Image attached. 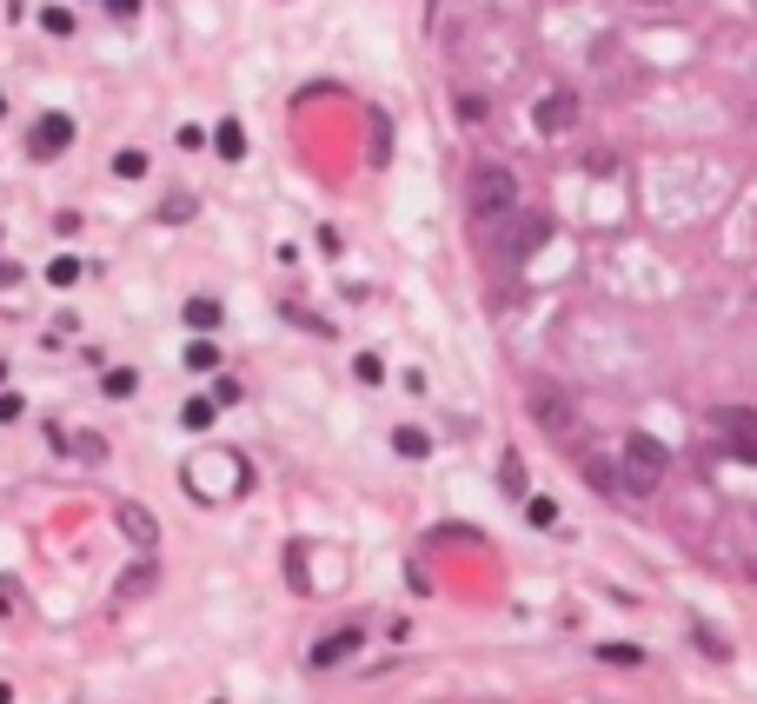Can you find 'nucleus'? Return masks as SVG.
<instances>
[{
    "label": "nucleus",
    "mask_w": 757,
    "mask_h": 704,
    "mask_svg": "<svg viewBox=\"0 0 757 704\" xmlns=\"http://www.w3.org/2000/svg\"><path fill=\"white\" fill-rule=\"evenodd\" d=\"M512 206H519L512 166H479V173H472V213H479V220H505Z\"/></svg>",
    "instance_id": "nucleus-1"
},
{
    "label": "nucleus",
    "mask_w": 757,
    "mask_h": 704,
    "mask_svg": "<svg viewBox=\"0 0 757 704\" xmlns=\"http://www.w3.org/2000/svg\"><path fill=\"white\" fill-rule=\"evenodd\" d=\"M665 466H672V452H665L652 432H632V439H625V486H632V492H658Z\"/></svg>",
    "instance_id": "nucleus-2"
},
{
    "label": "nucleus",
    "mask_w": 757,
    "mask_h": 704,
    "mask_svg": "<svg viewBox=\"0 0 757 704\" xmlns=\"http://www.w3.org/2000/svg\"><path fill=\"white\" fill-rule=\"evenodd\" d=\"M532 126L545 133V140H559V133H572L579 126V93L572 86H552L539 106H532Z\"/></svg>",
    "instance_id": "nucleus-3"
},
{
    "label": "nucleus",
    "mask_w": 757,
    "mask_h": 704,
    "mask_svg": "<svg viewBox=\"0 0 757 704\" xmlns=\"http://www.w3.org/2000/svg\"><path fill=\"white\" fill-rule=\"evenodd\" d=\"M545 239H552V213H519V220L505 226V239H499V246H505V259H532Z\"/></svg>",
    "instance_id": "nucleus-4"
},
{
    "label": "nucleus",
    "mask_w": 757,
    "mask_h": 704,
    "mask_svg": "<svg viewBox=\"0 0 757 704\" xmlns=\"http://www.w3.org/2000/svg\"><path fill=\"white\" fill-rule=\"evenodd\" d=\"M718 426H725L732 459H738V466H757V412H751V406H725Z\"/></svg>",
    "instance_id": "nucleus-5"
},
{
    "label": "nucleus",
    "mask_w": 757,
    "mask_h": 704,
    "mask_svg": "<svg viewBox=\"0 0 757 704\" xmlns=\"http://www.w3.org/2000/svg\"><path fill=\"white\" fill-rule=\"evenodd\" d=\"M67 146H73V120H67V113H40L33 133H27V153H33V160H53V153H67Z\"/></svg>",
    "instance_id": "nucleus-6"
},
{
    "label": "nucleus",
    "mask_w": 757,
    "mask_h": 704,
    "mask_svg": "<svg viewBox=\"0 0 757 704\" xmlns=\"http://www.w3.org/2000/svg\"><path fill=\"white\" fill-rule=\"evenodd\" d=\"M359 639H366L359 625H339L333 639H319V645H313V672H333L339 659H352V652H359Z\"/></svg>",
    "instance_id": "nucleus-7"
},
{
    "label": "nucleus",
    "mask_w": 757,
    "mask_h": 704,
    "mask_svg": "<svg viewBox=\"0 0 757 704\" xmlns=\"http://www.w3.org/2000/svg\"><path fill=\"white\" fill-rule=\"evenodd\" d=\"M532 419H539L545 432H565V426H572V406H565L559 392H539V399H532Z\"/></svg>",
    "instance_id": "nucleus-8"
},
{
    "label": "nucleus",
    "mask_w": 757,
    "mask_h": 704,
    "mask_svg": "<svg viewBox=\"0 0 757 704\" xmlns=\"http://www.w3.org/2000/svg\"><path fill=\"white\" fill-rule=\"evenodd\" d=\"M120 532H126L133 545H153V539H160V526H153L140 506H120Z\"/></svg>",
    "instance_id": "nucleus-9"
},
{
    "label": "nucleus",
    "mask_w": 757,
    "mask_h": 704,
    "mask_svg": "<svg viewBox=\"0 0 757 704\" xmlns=\"http://www.w3.org/2000/svg\"><path fill=\"white\" fill-rule=\"evenodd\" d=\"M213 146H219V160H246V133H239V120H219Z\"/></svg>",
    "instance_id": "nucleus-10"
},
{
    "label": "nucleus",
    "mask_w": 757,
    "mask_h": 704,
    "mask_svg": "<svg viewBox=\"0 0 757 704\" xmlns=\"http://www.w3.org/2000/svg\"><path fill=\"white\" fill-rule=\"evenodd\" d=\"M186 326L213 333V326H219V299H206V293H200V299H186Z\"/></svg>",
    "instance_id": "nucleus-11"
},
{
    "label": "nucleus",
    "mask_w": 757,
    "mask_h": 704,
    "mask_svg": "<svg viewBox=\"0 0 757 704\" xmlns=\"http://www.w3.org/2000/svg\"><path fill=\"white\" fill-rule=\"evenodd\" d=\"M67 452H73V459H86V466H100V459H106V439H100V432H73V439H67Z\"/></svg>",
    "instance_id": "nucleus-12"
},
{
    "label": "nucleus",
    "mask_w": 757,
    "mask_h": 704,
    "mask_svg": "<svg viewBox=\"0 0 757 704\" xmlns=\"http://www.w3.org/2000/svg\"><path fill=\"white\" fill-rule=\"evenodd\" d=\"M186 366H193V373H213V366H219V346H213V339H193V346H186Z\"/></svg>",
    "instance_id": "nucleus-13"
},
{
    "label": "nucleus",
    "mask_w": 757,
    "mask_h": 704,
    "mask_svg": "<svg viewBox=\"0 0 757 704\" xmlns=\"http://www.w3.org/2000/svg\"><path fill=\"white\" fill-rule=\"evenodd\" d=\"M153 579H160V572H153V565H133V572H126V579H120V605H126V599H140V592H146V585H153Z\"/></svg>",
    "instance_id": "nucleus-14"
},
{
    "label": "nucleus",
    "mask_w": 757,
    "mask_h": 704,
    "mask_svg": "<svg viewBox=\"0 0 757 704\" xmlns=\"http://www.w3.org/2000/svg\"><path fill=\"white\" fill-rule=\"evenodd\" d=\"M213 412H219L213 399H186V412H180V426H193V432H200V426H213Z\"/></svg>",
    "instance_id": "nucleus-15"
},
{
    "label": "nucleus",
    "mask_w": 757,
    "mask_h": 704,
    "mask_svg": "<svg viewBox=\"0 0 757 704\" xmlns=\"http://www.w3.org/2000/svg\"><path fill=\"white\" fill-rule=\"evenodd\" d=\"M392 446H399L406 459H426V432H419V426H399V432H392Z\"/></svg>",
    "instance_id": "nucleus-16"
},
{
    "label": "nucleus",
    "mask_w": 757,
    "mask_h": 704,
    "mask_svg": "<svg viewBox=\"0 0 757 704\" xmlns=\"http://www.w3.org/2000/svg\"><path fill=\"white\" fill-rule=\"evenodd\" d=\"M40 27H47L53 40H67V33H73V13H67V7H47V13H40Z\"/></svg>",
    "instance_id": "nucleus-17"
},
{
    "label": "nucleus",
    "mask_w": 757,
    "mask_h": 704,
    "mask_svg": "<svg viewBox=\"0 0 757 704\" xmlns=\"http://www.w3.org/2000/svg\"><path fill=\"white\" fill-rule=\"evenodd\" d=\"M113 173H120V180H140V173H146V153H140V146H126V153L113 160Z\"/></svg>",
    "instance_id": "nucleus-18"
},
{
    "label": "nucleus",
    "mask_w": 757,
    "mask_h": 704,
    "mask_svg": "<svg viewBox=\"0 0 757 704\" xmlns=\"http://www.w3.org/2000/svg\"><path fill=\"white\" fill-rule=\"evenodd\" d=\"M133 386H140V379H133L126 366H120V373H106V399H133Z\"/></svg>",
    "instance_id": "nucleus-19"
},
{
    "label": "nucleus",
    "mask_w": 757,
    "mask_h": 704,
    "mask_svg": "<svg viewBox=\"0 0 757 704\" xmlns=\"http://www.w3.org/2000/svg\"><path fill=\"white\" fill-rule=\"evenodd\" d=\"M599 659H605V665H645V652H638V645H605Z\"/></svg>",
    "instance_id": "nucleus-20"
},
{
    "label": "nucleus",
    "mask_w": 757,
    "mask_h": 704,
    "mask_svg": "<svg viewBox=\"0 0 757 704\" xmlns=\"http://www.w3.org/2000/svg\"><path fill=\"white\" fill-rule=\"evenodd\" d=\"M160 220H193V193H173V200L160 206Z\"/></svg>",
    "instance_id": "nucleus-21"
},
{
    "label": "nucleus",
    "mask_w": 757,
    "mask_h": 704,
    "mask_svg": "<svg viewBox=\"0 0 757 704\" xmlns=\"http://www.w3.org/2000/svg\"><path fill=\"white\" fill-rule=\"evenodd\" d=\"M499 486H505V492H525V466H519V459H505V466H499Z\"/></svg>",
    "instance_id": "nucleus-22"
},
{
    "label": "nucleus",
    "mask_w": 757,
    "mask_h": 704,
    "mask_svg": "<svg viewBox=\"0 0 757 704\" xmlns=\"http://www.w3.org/2000/svg\"><path fill=\"white\" fill-rule=\"evenodd\" d=\"M525 519H532V526H552V519H559V506H552V499H532V506H525Z\"/></svg>",
    "instance_id": "nucleus-23"
},
{
    "label": "nucleus",
    "mask_w": 757,
    "mask_h": 704,
    "mask_svg": "<svg viewBox=\"0 0 757 704\" xmlns=\"http://www.w3.org/2000/svg\"><path fill=\"white\" fill-rule=\"evenodd\" d=\"M692 639H698V652H712V659H732V645H725V639H712V632H705V625H698V632H692Z\"/></svg>",
    "instance_id": "nucleus-24"
},
{
    "label": "nucleus",
    "mask_w": 757,
    "mask_h": 704,
    "mask_svg": "<svg viewBox=\"0 0 757 704\" xmlns=\"http://www.w3.org/2000/svg\"><path fill=\"white\" fill-rule=\"evenodd\" d=\"M359 379H366V386H379V379H386V366H379L372 353H359Z\"/></svg>",
    "instance_id": "nucleus-25"
},
{
    "label": "nucleus",
    "mask_w": 757,
    "mask_h": 704,
    "mask_svg": "<svg viewBox=\"0 0 757 704\" xmlns=\"http://www.w3.org/2000/svg\"><path fill=\"white\" fill-rule=\"evenodd\" d=\"M20 406H27L20 392H0V419H20Z\"/></svg>",
    "instance_id": "nucleus-26"
},
{
    "label": "nucleus",
    "mask_w": 757,
    "mask_h": 704,
    "mask_svg": "<svg viewBox=\"0 0 757 704\" xmlns=\"http://www.w3.org/2000/svg\"><path fill=\"white\" fill-rule=\"evenodd\" d=\"M0 612H13V592H7V585H0Z\"/></svg>",
    "instance_id": "nucleus-27"
},
{
    "label": "nucleus",
    "mask_w": 757,
    "mask_h": 704,
    "mask_svg": "<svg viewBox=\"0 0 757 704\" xmlns=\"http://www.w3.org/2000/svg\"><path fill=\"white\" fill-rule=\"evenodd\" d=\"M638 7H665V0H638Z\"/></svg>",
    "instance_id": "nucleus-28"
},
{
    "label": "nucleus",
    "mask_w": 757,
    "mask_h": 704,
    "mask_svg": "<svg viewBox=\"0 0 757 704\" xmlns=\"http://www.w3.org/2000/svg\"><path fill=\"white\" fill-rule=\"evenodd\" d=\"M0 113H7V100H0Z\"/></svg>",
    "instance_id": "nucleus-29"
},
{
    "label": "nucleus",
    "mask_w": 757,
    "mask_h": 704,
    "mask_svg": "<svg viewBox=\"0 0 757 704\" xmlns=\"http://www.w3.org/2000/svg\"><path fill=\"white\" fill-rule=\"evenodd\" d=\"M0 379H7V366H0Z\"/></svg>",
    "instance_id": "nucleus-30"
}]
</instances>
